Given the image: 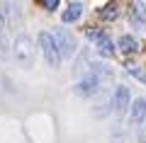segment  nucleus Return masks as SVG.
I'll return each instance as SVG.
<instances>
[{
  "label": "nucleus",
  "instance_id": "obj_1",
  "mask_svg": "<svg viewBox=\"0 0 146 143\" xmlns=\"http://www.w3.org/2000/svg\"><path fill=\"white\" fill-rule=\"evenodd\" d=\"M15 61L20 63L22 68H32L34 66V41H32V36L27 34H20L15 39Z\"/></svg>",
  "mask_w": 146,
  "mask_h": 143
},
{
  "label": "nucleus",
  "instance_id": "obj_2",
  "mask_svg": "<svg viewBox=\"0 0 146 143\" xmlns=\"http://www.w3.org/2000/svg\"><path fill=\"white\" fill-rule=\"evenodd\" d=\"M39 46H42V53H44V61L49 63V66L56 71L58 66H61V53H58L56 44H54V36L49 34V32H42L39 34Z\"/></svg>",
  "mask_w": 146,
  "mask_h": 143
},
{
  "label": "nucleus",
  "instance_id": "obj_3",
  "mask_svg": "<svg viewBox=\"0 0 146 143\" xmlns=\"http://www.w3.org/2000/svg\"><path fill=\"white\" fill-rule=\"evenodd\" d=\"M54 44H56L58 53L61 56H73V51H76V39H73V34L68 29H54Z\"/></svg>",
  "mask_w": 146,
  "mask_h": 143
},
{
  "label": "nucleus",
  "instance_id": "obj_4",
  "mask_svg": "<svg viewBox=\"0 0 146 143\" xmlns=\"http://www.w3.org/2000/svg\"><path fill=\"white\" fill-rule=\"evenodd\" d=\"M98 87H100V80L93 75V73H88L83 80L76 82V92H78L80 97H90V95H95V92H98Z\"/></svg>",
  "mask_w": 146,
  "mask_h": 143
},
{
  "label": "nucleus",
  "instance_id": "obj_5",
  "mask_svg": "<svg viewBox=\"0 0 146 143\" xmlns=\"http://www.w3.org/2000/svg\"><path fill=\"white\" fill-rule=\"evenodd\" d=\"M129 22H131V27H136V29H144L146 27V7H144V3H134V5H131Z\"/></svg>",
  "mask_w": 146,
  "mask_h": 143
},
{
  "label": "nucleus",
  "instance_id": "obj_6",
  "mask_svg": "<svg viewBox=\"0 0 146 143\" xmlns=\"http://www.w3.org/2000/svg\"><path fill=\"white\" fill-rule=\"evenodd\" d=\"M144 119H146V100H134L131 112H129V124L131 126H139Z\"/></svg>",
  "mask_w": 146,
  "mask_h": 143
},
{
  "label": "nucleus",
  "instance_id": "obj_7",
  "mask_svg": "<svg viewBox=\"0 0 146 143\" xmlns=\"http://www.w3.org/2000/svg\"><path fill=\"white\" fill-rule=\"evenodd\" d=\"M80 15H83V3H68V7L63 10L61 20L66 22V24H71V22H78Z\"/></svg>",
  "mask_w": 146,
  "mask_h": 143
},
{
  "label": "nucleus",
  "instance_id": "obj_8",
  "mask_svg": "<svg viewBox=\"0 0 146 143\" xmlns=\"http://www.w3.org/2000/svg\"><path fill=\"white\" fill-rule=\"evenodd\" d=\"M117 49H119L122 53H134V51H139V41H136L134 36L124 34V36H119V41H117Z\"/></svg>",
  "mask_w": 146,
  "mask_h": 143
},
{
  "label": "nucleus",
  "instance_id": "obj_9",
  "mask_svg": "<svg viewBox=\"0 0 146 143\" xmlns=\"http://www.w3.org/2000/svg\"><path fill=\"white\" fill-rule=\"evenodd\" d=\"M127 107H129V90L119 85L115 90V109H117V112H124Z\"/></svg>",
  "mask_w": 146,
  "mask_h": 143
},
{
  "label": "nucleus",
  "instance_id": "obj_10",
  "mask_svg": "<svg viewBox=\"0 0 146 143\" xmlns=\"http://www.w3.org/2000/svg\"><path fill=\"white\" fill-rule=\"evenodd\" d=\"M112 51H115V44H112V39L102 34V36L98 39V53H100V56H112Z\"/></svg>",
  "mask_w": 146,
  "mask_h": 143
},
{
  "label": "nucleus",
  "instance_id": "obj_11",
  "mask_svg": "<svg viewBox=\"0 0 146 143\" xmlns=\"http://www.w3.org/2000/svg\"><path fill=\"white\" fill-rule=\"evenodd\" d=\"M117 15H119V5H115V3L105 5L102 12H100V17H102V20H117Z\"/></svg>",
  "mask_w": 146,
  "mask_h": 143
},
{
  "label": "nucleus",
  "instance_id": "obj_12",
  "mask_svg": "<svg viewBox=\"0 0 146 143\" xmlns=\"http://www.w3.org/2000/svg\"><path fill=\"white\" fill-rule=\"evenodd\" d=\"M10 56V41L5 39V34L0 32V58H7Z\"/></svg>",
  "mask_w": 146,
  "mask_h": 143
},
{
  "label": "nucleus",
  "instance_id": "obj_13",
  "mask_svg": "<svg viewBox=\"0 0 146 143\" xmlns=\"http://www.w3.org/2000/svg\"><path fill=\"white\" fill-rule=\"evenodd\" d=\"M42 7H44V10H56V7H58V0H44Z\"/></svg>",
  "mask_w": 146,
  "mask_h": 143
},
{
  "label": "nucleus",
  "instance_id": "obj_14",
  "mask_svg": "<svg viewBox=\"0 0 146 143\" xmlns=\"http://www.w3.org/2000/svg\"><path fill=\"white\" fill-rule=\"evenodd\" d=\"M85 34H88V39H95V41H98L100 36H102V32H100V29H88Z\"/></svg>",
  "mask_w": 146,
  "mask_h": 143
},
{
  "label": "nucleus",
  "instance_id": "obj_15",
  "mask_svg": "<svg viewBox=\"0 0 146 143\" xmlns=\"http://www.w3.org/2000/svg\"><path fill=\"white\" fill-rule=\"evenodd\" d=\"M3 27H5V17H3V10H0V32H3Z\"/></svg>",
  "mask_w": 146,
  "mask_h": 143
}]
</instances>
